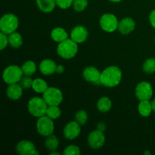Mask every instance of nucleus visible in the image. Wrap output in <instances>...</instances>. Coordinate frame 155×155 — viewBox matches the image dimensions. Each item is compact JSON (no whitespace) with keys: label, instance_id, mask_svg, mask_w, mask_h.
I'll return each instance as SVG.
<instances>
[{"label":"nucleus","instance_id":"obj_1","mask_svg":"<svg viewBox=\"0 0 155 155\" xmlns=\"http://www.w3.org/2000/svg\"><path fill=\"white\" fill-rule=\"evenodd\" d=\"M122 80V71L118 67L110 66L101 74V84L105 87H116Z\"/></svg>","mask_w":155,"mask_h":155},{"label":"nucleus","instance_id":"obj_2","mask_svg":"<svg viewBox=\"0 0 155 155\" xmlns=\"http://www.w3.org/2000/svg\"><path fill=\"white\" fill-rule=\"evenodd\" d=\"M78 52V44L71 39H67L59 42L57 47V53L64 59H71Z\"/></svg>","mask_w":155,"mask_h":155},{"label":"nucleus","instance_id":"obj_3","mask_svg":"<svg viewBox=\"0 0 155 155\" xmlns=\"http://www.w3.org/2000/svg\"><path fill=\"white\" fill-rule=\"evenodd\" d=\"M48 105L43 98L39 97H33L29 100L27 104L28 112L35 117H41L46 115L47 109Z\"/></svg>","mask_w":155,"mask_h":155},{"label":"nucleus","instance_id":"obj_4","mask_svg":"<svg viewBox=\"0 0 155 155\" xmlns=\"http://www.w3.org/2000/svg\"><path fill=\"white\" fill-rule=\"evenodd\" d=\"M19 26V21L14 14H5L0 19V30L2 33L6 35L16 31Z\"/></svg>","mask_w":155,"mask_h":155},{"label":"nucleus","instance_id":"obj_5","mask_svg":"<svg viewBox=\"0 0 155 155\" xmlns=\"http://www.w3.org/2000/svg\"><path fill=\"white\" fill-rule=\"evenodd\" d=\"M23 73L21 68L18 65H10L4 70L2 74V79L7 84L11 85L14 83H18L21 81L23 77Z\"/></svg>","mask_w":155,"mask_h":155},{"label":"nucleus","instance_id":"obj_6","mask_svg":"<svg viewBox=\"0 0 155 155\" xmlns=\"http://www.w3.org/2000/svg\"><path fill=\"white\" fill-rule=\"evenodd\" d=\"M54 120L48 117L47 115L39 117L36 122V130L40 136L48 137L52 135L54 130Z\"/></svg>","mask_w":155,"mask_h":155},{"label":"nucleus","instance_id":"obj_7","mask_svg":"<svg viewBox=\"0 0 155 155\" xmlns=\"http://www.w3.org/2000/svg\"><path fill=\"white\" fill-rule=\"evenodd\" d=\"M42 94V98L48 106H58L63 101L64 97L62 92L56 87H48Z\"/></svg>","mask_w":155,"mask_h":155},{"label":"nucleus","instance_id":"obj_8","mask_svg":"<svg viewBox=\"0 0 155 155\" xmlns=\"http://www.w3.org/2000/svg\"><path fill=\"white\" fill-rule=\"evenodd\" d=\"M99 24L100 27L104 31L107 33H113L117 30L119 21L114 15L107 13L101 17Z\"/></svg>","mask_w":155,"mask_h":155},{"label":"nucleus","instance_id":"obj_9","mask_svg":"<svg viewBox=\"0 0 155 155\" xmlns=\"http://www.w3.org/2000/svg\"><path fill=\"white\" fill-rule=\"evenodd\" d=\"M135 93L139 101L150 100L153 95L152 86L147 81L141 82L136 86Z\"/></svg>","mask_w":155,"mask_h":155},{"label":"nucleus","instance_id":"obj_10","mask_svg":"<svg viewBox=\"0 0 155 155\" xmlns=\"http://www.w3.org/2000/svg\"><path fill=\"white\" fill-rule=\"evenodd\" d=\"M104 142L105 136L103 132L100 131L98 129L93 130L88 136V144L92 149H99L104 145Z\"/></svg>","mask_w":155,"mask_h":155},{"label":"nucleus","instance_id":"obj_11","mask_svg":"<svg viewBox=\"0 0 155 155\" xmlns=\"http://www.w3.org/2000/svg\"><path fill=\"white\" fill-rule=\"evenodd\" d=\"M17 154L21 155H38L39 152L36 149L34 144L28 140H22L16 145Z\"/></svg>","mask_w":155,"mask_h":155},{"label":"nucleus","instance_id":"obj_12","mask_svg":"<svg viewBox=\"0 0 155 155\" xmlns=\"http://www.w3.org/2000/svg\"><path fill=\"white\" fill-rule=\"evenodd\" d=\"M77 121H71L64 128V136L65 139L74 140L80 136L81 133V127Z\"/></svg>","mask_w":155,"mask_h":155},{"label":"nucleus","instance_id":"obj_13","mask_svg":"<svg viewBox=\"0 0 155 155\" xmlns=\"http://www.w3.org/2000/svg\"><path fill=\"white\" fill-rule=\"evenodd\" d=\"M101 74L95 67H87L83 70V77L89 83L95 85L101 84Z\"/></svg>","mask_w":155,"mask_h":155},{"label":"nucleus","instance_id":"obj_14","mask_svg":"<svg viewBox=\"0 0 155 155\" xmlns=\"http://www.w3.org/2000/svg\"><path fill=\"white\" fill-rule=\"evenodd\" d=\"M89 33L87 29L83 26H77L74 27L71 33V39L77 44L83 43L87 39Z\"/></svg>","mask_w":155,"mask_h":155},{"label":"nucleus","instance_id":"obj_15","mask_svg":"<svg viewBox=\"0 0 155 155\" xmlns=\"http://www.w3.org/2000/svg\"><path fill=\"white\" fill-rule=\"evenodd\" d=\"M136 27V23L131 18H124L119 21L117 30L123 35H128L131 33Z\"/></svg>","mask_w":155,"mask_h":155},{"label":"nucleus","instance_id":"obj_16","mask_svg":"<svg viewBox=\"0 0 155 155\" xmlns=\"http://www.w3.org/2000/svg\"><path fill=\"white\" fill-rule=\"evenodd\" d=\"M39 68L41 74L45 76H49L56 73L57 64L51 59H44L39 64Z\"/></svg>","mask_w":155,"mask_h":155},{"label":"nucleus","instance_id":"obj_17","mask_svg":"<svg viewBox=\"0 0 155 155\" xmlns=\"http://www.w3.org/2000/svg\"><path fill=\"white\" fill-rule=\"evenodd\" d=\"M23 88L18 83H14V84L9 85L8 87L6 90V95L8 98L11 100H18L21 98L23 95Z\"/></svg>","mask_w":155,"mask_h":155},{"label":"nucleus","instance_id":"obj_18","mask_svg":"<svg viewBox=\"0 0 155 155\" xmlns=\"http://www.w3.org/2000/svg\"><path fill=\"white\" fill-rule=\"evenodd\" d=\"M36 2L39 10L44 13H50L57 5L56 0H36Z\"/></svg>","mask_w":155,"mask_h":155},{"label":"nucleus","instance_id":"obj_19","mask_svg":"<svg viewBox=\"0 0 155 155\" xmlns=\"http://www.w3.org/2000/svg\"><path fill=\"white\" fill-rule=\"evenodd\" d=\"M51 37L54 42L59 43L68 39V34L66 30L62 27H56L51 30Z\"/></svg>","mask_w":155,"mask_h":155},{"label":"nucleus","instance_id":"obj_20","mask_svg":"<svg viewBox=\"0 0 155 155\" xmlns=\"http://www.w3.org/2000/svg\"><path fill=\"white\" fill-rule=\"evenodd\" d=\"M138 110L141 116L144 117H148L153 111L151 102H150L149 100L140 101L139 105H138Z\"/></svg>","mask_w":155,"mask_h":155},{"label":"nucleus","instance_id":"obj_21","mask_svg":"<svg viewBox=\"0 0 155 155\" xmlns=\"http://www.w3.org/2000/svg\"><path fill=\"white\" fill-rule=\"evenodd\" d=\"M112 107V102L108 97H102L97 102V108L101 113H107Z\"/></svg>","mask_w":155,"mask_h":155},{"label":"nucleus","instance_id":"obj_22","mask_svg":"<svg viewBox=\"0 0 155 155\" xmlns=\"http://www.w3.org/2000/svg\"><path fill=\"white\" fill-rule=\"evenodd\" d=\"M8 42L12 48H19L23 44V38L19 33L14 32L8 35Z\"/></svg>","mask_w":155,"mask_h":155},{"label":"nucleus","instance_id":"obj_23","mask_svg":"<svg viewBox=\"0 0 155 155\" xmlns=\"http://www.w3.org/2000/svg\"><path fill=\"white\" fill-rule=\"evenodd\" d=\"M48 88V84L44 80L41 78H37L33 80L32 89L37 93H43Z\"/></svg>","mask_w":155,"mask_h":155},{"label":"nucleus","instance_id":"obj_24","mask_svg":"<svg viewBox=\"0 0 155 155\" xmlns=\"http://www.w3.org/2000/svg\"><path fill=\"white\" fill-rule=\"evenodd\" d=\"M45 147L50 151H56L58 148L59 146V141L57 136L54 135H50L46 138L45 142Z\"/></svg>","mask_w":155,"mask_h":155},{"label":"nucleus","instance_id":"obj_25","mask_svg":"<svg viewBox=\"0 0 155 155\" xmlns=\"http://www.w3.org/2000/svg\"><path fill=\"white\" fill-rule=\"evenodd\" d=\"M21 69L24 73V75L30 77L33 74H34L36 71V65L33 61H27L23 64Z\"/></svg>","mask_w":155,"mask_h":155},{"label":"nucleus","instance_id":"obj_26","mask_svg":"<svg viewBox=\"0 0 155 155\" xmlns=\"http://www.w3.org/2000/svg\"><path fill=\"white\" fill-rule=\"evenodd\" d=\"M142 69L144 72L148 74H154L155 72V58H148L142 65Z\"/></svg>","mask_w":155,"mask_h":155},{"label":"nucleus","instance_id":"obj_27","mask_svg":"<svg viewBox=\"0 0 155 155\" xmlns=\"http://www.w3.org/2000/svg\"><path fill=\"white\" fill-rule=\"evenodd\" d=\"M46 115L52 120H56L61 115V110L57 105L48 106L46 111Z\"/></svg>","mask_w":155,"mask_h":155},{"label":"nucleus","instance_id":"obj_28","mask_svg":"<svg viewBox=\"0 0 155 155\" xmlns=\"http://www.w3.org/2000/svg\"><path fill=\"white\" fill-rule=\"evenodd\" d=\"M75 120L80 125L84 126L88 120V114L86 111L83 110H78L75 114Z\"/></svg>","mask_w":155,"mask_h":155},{"label":"nucleus","instance_id":"obj_29","mask_svg":"<svg viewBox=\"0 0 155 155\" xmlns=\"http://www.w3.org/2000/svg\"><path fill=\"white\" fill-rule=\"evenodd\" d=\"M88 6V0H74L73 3L74 9L77 12H83Z\"/></svg>","mask_w":155,"mask_h":155},{"label":"nucleus","instance_id":"obj_30","mask_svg":"<svg viewBox=\"0 0 155 155\" xmlns=\"http://www.w3.org/2000/svg\"><path fill=\"white\" fill-rule=\"evenodd\" d=\"M80 149L77 145H71L67 147L64 150L63 154L64 155H80Z\"/></svg>","mask_w":155,"mask_h":155},{"label":"nucleus","instance_id":"obj_31","mask_svg":"<svg viewBox=\"0 0 155 155\" xmlns=\"http://www.w3.org/2000/svg\"><path fill=\"white\" fill-rule=\"evenodd\" d=\"M33 82V80H32L31 77H29V76H25V77H23L22 78H21V81H20L19 83L23 89H30V88H32Z\"/></svg>","mask_w":155,"mask_h":155},{"label":"nucleus","instance_id":"obj_32","mask_svg":"<svg viewBox=\"0 0 155 155\" xmlns=\"http://www.w3.org/2000/svg\"><path fill=\"white\" fill-rule=\"evenodd\" d=\"M74 0H56V5L61 9H68L73 5Z\"/></svg>","mask_w":155,"mask_h":155},{"label":"nucleus","instance_id":"obj_33","mask_svg":"<svg viewBox=\"0 0 155 155\" xmlns=\"http://www.w3.org/2000/svg\"><path fill=\"white\" fill-rule=\"evenodd\" d=\"M8 44V37L7 36V35L1 32L0 33V49L4 50Z\"/></svg>","mask_w":155,"mask_h":155},{"label":"nucleus","instance_id":"obj_34","mask_svg":"<svg viewBox=\"0 0 155 155\" xmlns=\"http://www.w3.org/2000/svg\"><path fill=\"white\" fill-rule=\"evenodd\" d=\"M149 22L151 25L155 29V9L151 11L149 15Z\"/></svg>","mask_w":155,"mask_h":155},{"label":"nucleus","instance_id":"obj_35","mask_svg":"<svg viewBox=\"0 0 155 155\" xmlns=\"http://www.w3.org/2000/svg\"><path fill=\"white\" fill-rule=\"evenodd\" d=\"M97 129H98V130H100V131L104 133V132L106 130V129H107V126H106L105 123L100 122L98 123V125H97Z\"/></svg>","mask_w":155,"mask_h":155},{"label":"nucleus","instance_id":"obj_36","mask_svg":"<svg viewBox=\"0 0 155 155\" xmlns=\"http://www.w3.org/2000/svg\"><path fill=\"white\" fill-rule=\"evenodd\" d=\"M64 67L63 65H57V68H56V73L58 74H63L64 72Z\"/></svg>","mask_w":155,"mask_h":155},{"label":"nucleus","instance_id":"obj_37","mask_svg":"<svg viewBox=\"0 0 155 155\" xmlns=\"http://www.w3.org/2000/svg\"><path fill=\"white\" fill-rule=\"evenodd\" d=\"M151 107H152L153 111L155 112V99H154L151 101Z\"/></svg>","mask_w":155,"mask_h":155},{"label":"nucleus","instance_id":"obj_38","mask_svg":"<svg viewBox=\"0 0 155 155\" xmlns=\"http://www.w3.org/2000/svg\"><path fill=\"white\" fill-rule=\"evenodd\" d=\"M49 154H51V155H54V154H60V153H58V152H57V151H51V152L49 153Z\"/></svg>","mask_w":155,"mask_h":155},{"label":"nucleus","instance_id":"obj_39","mask_svg":"<svg viewBox=\"0 0 155 155\" xmlns=\"http://www.w3.org/2000/svg\"><path fill=\"white\" fill-rule=\"evenodd\" d=\"M108 1L111 2H114V3H117V2H120L123 1V0H108Z\"/></svg>","mask_w":155,"mask_h":155},{"label":"nucleus","instance_id":"obj_40","mask_svg":"<svg viewBox=\"0 0 155 155\" xmlns=\"http://www.w3.org/2000/svg\"><path fill=\"white\" fill-rule=\"evenodd\" d=\"M144 154H148V155H151V152H150V151H145V152H144Z\"/></svg>","mask_w":155,"mask_h":155},{"label":"nucleus","instance_id":"obj_41","mask_svg":"<svg viewBox=\"0 0 155 155\" xmlns=\"http://www.w3.org/2000/svg\"><path fill=\"white\" fill-rule=\"evenodd\" d=\"M154 42H155V38H154Z\"/></svg>","mask_w":155,"mask_h":155}]
</instances>
